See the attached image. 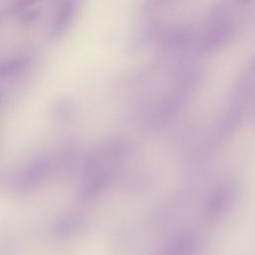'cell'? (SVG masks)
<instances>
[{"instance_id": "cell-1", "label": "cell", "mask_w": 255, "mask_h": 255, "mask_svg": "<svg viewBox=\"0 0 255 255\" xmlns=\"http://www.w3.org/2000/svg\"><path fill=\"white\" fill-rule=\"evenodd\" d=\"M233 199V190L228 185H222L216 188L211 194L206 210L209 215L217 216L224 212Z\"/></svg>"}]
</instances>
